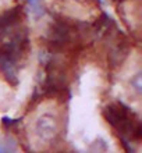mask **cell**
<instances>
[{"instance_id": "6da1fadb", "label": "cell", "mask_w": 142, "mask_h": 153, "mask_svg": "<svg viewBox=\"0 0 142 153\" xmlns=\"http://www.w3.org/2000/svg\"><path fill=\"white\" fill-rule=\"evenodd\" d=\"M103 117L106 121L117 131L121 138L128 137L134 141L141 139V123L138 117L123 103H112L103 110Z\"/></svg>"}, {"instance_id": "7a4b0ae2", "label": "cell", "mask_w": 142, "mask_h": 153, "mask_svg": "<svg viewBox=\"0 0 142 153\" xmlns=\"http://www.w3.org/2000/svg\"><path fill=\"white\" fill-rule=\"evenodd\" d=\"M35 132L42 141H52L59 132V125H57L56 118L52 114H42L36 120Z\"/></svg>"}, {"instance_id": "3957f363", "label": "cell", "mask_w": 142, "mask_h": 153, "mask_svg": "<svg viewBox=\"0 0 142 153\" xmlns=\"http://www.w3.org/2000/svg\"><path fill=\"white\" fill-rule=\"evenodd\" d=\"M20 17H21V10L18 7L1 14L0 16V35L6 33L7 29H10L14 24H17L18 20H20Z\"/></svg>"}, {"instance_id": "277c9868", "label": "cell", "mask_w": 142, "mask_h": 153, "mask_svg": "<svg viewBox=\"0 0 142 153\" xmlns=\"http://www.w3.org/2000/svg\"><path fill=\"white\" fill-rule=\"evenodd\" d=\"M41 1H42V0H29V3H31V7H32L33 13H39V11H41V7H42Z\"/></svg>"}]
</instances>
